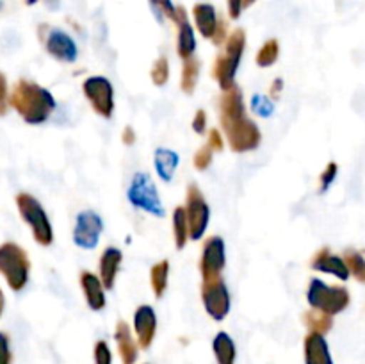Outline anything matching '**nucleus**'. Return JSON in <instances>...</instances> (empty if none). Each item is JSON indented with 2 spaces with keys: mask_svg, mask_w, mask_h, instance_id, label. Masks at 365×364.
<instances>
[{
  "mask_svg": "<svg viewBox=\"0 0 365 364\" xmlns=\"http://www.w3.org/2000/svg\"><path fill=\"white\" fill-rule=\"evenodd\" d=\"M221 132L228 148L235 153L253 152L262 143V132L259 125L250 118L248 107L242 98V89L237 84L228 91H221L217 100Z\"/></svg>",
  "mask_w": 365,
  "mask_h": 364,
  "instance_id": "nucleus-1",
  "label": "nucleus"
},
{
  "mask_svg": "<svg viewBox=\"0 0 365 364\" xmlns=\"http://www.w3.org/2000/svg\"><path fill=\"white\" fill-rule=\"evenodd\" d=\"M9 103L31 125L45 123L56 111L52 93L32 81H18L11 91Z\"/></svg>",
  "mask_w": 365,
  "mask_h": 364,
  "instance_id": "nucleus-2",
  "label": "nucleus"
},
{
  "mask_svg": "<svg viewBox=\"0 0 365 364\" xmlns=\"http://www.w3.org/2000/svg\"><path fill=\"white\" fill-rule=\"evenodd\" d=\"M246 50V31L237 27L228 34L227 41L221 46L220 54H217L216 61L212 64V75L214 81L217 82L221 91H228L235 86V77H237L239 66H241L242 56Z\"/></svg>",
  "mask_w": 365,
  "mask_h": 364,
  "instance_id": "nucleus-3",
  "label": "nucleus"
},
{
  "mask_svg": "<svg viewBox=\"0 0 365 364\" xmlns=\"http://www.w3.org/2000/svg\"><path fill=\"white\" fill-rule=\"evenodd\" d=\"M307 302L310 309L321 310L330 316H337L342 310H346L351 303V295L348 288L342 284H327L321 278H310L309 288H307Z\"/></svg>",
  "mask_w": 365,
  "mask_h": 364,
  "instance_id": "nucleus-4",
  "label": "nucleus"
},
{
  "mask_svg": "<svg viewBox=\"0 0 365 364\" xmlns=\"http://www.w3.org/2000/svg\"><path fill=\"white\" fill-rule=\"evenodd\" d=\"M127 200L134 209L143 211L150 216H166V209H164V203L160 200L159 189H157L152 175L146 173V171H135L127 188Z\"/></svg>",
  "mask_w": 365,
  "mask_h": 364,
  "instance_id": "nucleus-5",
  "label": "nucleus"
},
{
  "mask_svg": "<svg viewBox=\"0 0 365 364\" xmlns=\"http://www.w3.org/2000/svg\"><path fill=\"white\" fill-rule=\"evenodd\" d=\"M31 261L27 252L16 243H4L0 246V273L13 291H21L29 282Z\"/></svg>",
  "mask_w": 365,
  "mask_h": 364,
  "instance_id": "nucleus-6",
  "label": "nucleus"
},
{
  "mask_svg": "<svg viewBox=\"0 0 365 364\" xmlns=\"http://www.w3.org/2000/svg\"><path fill=\"white\" fill-rule=\"evenodd\" d=\"M16 206L20 211L21 218L25 223L31 227L32 236H34L36 243L41 246H50L53 243V231L52 223H50L46 211L39 203L38 198H34L29 193H20L16 196Z\"/></svg>",
  "mask_w": 365,
  "mask_h": 364,
  "instance_id": "nucleus-7",
  "label": "nucleus"
},
{
  "mask_svg": "<svg viewBox=\"0 0 365 364\" xmlns=\"http://www.w3.org/2000/svg\"><path fill=\"white\" fill-rule=\"evenodd\" d=\"M82 93H84L91 109L95 111V114H98L103 120L113 118L116 100H114V86L109 79L103 77V75H91V77L84 79Z\"/></svg>",
  "mask_w": 365,
  "mask_h": 364,
  "instance_id": "nucleus-8",
  "label": "nucleus"
},
{
  "mask_svg": "<svg viewBox=\"0 0 365 364\" xmlns=\"http://www.w3.org/2000/svg\"><path fill=\"white\" fill-rule=\"evenodd\" d=\"M185 213L189 221V236L191 241H200L205 236L210 221L209 202L203 196L202 189L196 184H189L185 191Z\"/></svg>",
  "mask_w": 365,
  "mask_h": 364,
  "instance_id": "nucleus-9",
  "label": "nucleus"
},
{
  "mask_svg": "<svg viewBox=\"0 0 365 364\" xmlns=\"http://www.w3.org/2000/svg\"><path fill=\"white\" fill-rule=\"evenodd\" d=\"M198 268L202 282L217 280L223 277V271L227 268V246L221 236H210L203 241Z\"/></svg>",
  "mask_w": 365,
  "mask_h": 364,
  "instance_id": "nucleus-10",
  "label": "nucleus"
},
{
  "mask_svg": "<svg viewBox=\"0 0 365 364\" xmlns=\"http://www.w3.org/2000/svg\"><path fill=\"white\" fill-rule=\"evenodd\" d=\"M202 303L205 313L214 321H223L230 314L232 298L225 278L202 282Z\"/></svg>",
  "mask_w": 365,
  "mask_h": 364,
  "instance_id": "nucleus-11",
  "label": "nucleus"
},
{
  "mask_svg": "<svg viewBox=\"0 0 365 364\" xmlns=\"http://www.w3.org/2000/svg\"><path fill=\"white\" fill-rule=\"evenodd\" d=\"M103 232V220L98 213L88 209L75 218L73 243L82 250H95Z\"/></svg>",
  "mask_w": 365,
  "mask_h": 364,
  "instance_id": "nucleus-12",
  "label": "nucleus"
},
{
  "mask_svg": "<svg viewBox=\"0 0 365 364\" xmlns=\"http://www.w3.org/2000/svg\"><path fill=\"white\" fill-rule=\"evenodd\" d=\"M132 330H134L135 339H138L139 348L148 350L153 345L157 335V314L152 305L143 303L134 310Z\"/></svg>",
  "mask_w": 365,
  "mask_h": 364,
  "instance_id": "nucleus-13",
  "label": "nucleus"
},
{
  "mask_svg": "<svg viewBox=\"0 0 365 364\" xmlns=\"http://www.w3.org/2000/svg\"><path fill=\"white\" fill-rule=\"evenodd\" d=\"M310 268L316 271H321V273L331 275V277L339 278L342 282H346L351 277L344 257L331 252L330 246H323V248H319L314 253V257L310 259Z\"/></svg>",
  "mask_w": 365,
  "mask_h": 364,
  "instance_id": "nucleus-14",
  "label": "nucleus"
},
{
  "mask_svg": "<svg viewBox=\"0 0 365 364\" xmlns=\"http://www.w3.org/2000/svg\"><path fill=\"white\" fill-rule=\"evenodd\" d=\"M45 49L53 59L61 61V63H75L78 57V46L73 41L68 32L61 31V29H52L48 36L45 38Z\"/></svg>",
  "mask_w": 365,
  "mask_h": 364,
  "instance_id": "nucleus-15",
  "label": "nucleus"
},
{
  "mask_svg": "<svg viewBox=\"0 0 365 364\" xmlns=\"http://www.w3.org/2000/svg\"><path fill=\"white\" fill-rule=\"evenodd\" d=\"M78 284H81L82 295H84V300L89 309L95 310V313H100V310L106 309L107 289L98 275L88 270L81 271V275H78Z\"/></svg>",
  "mask_w": 365,
  "mask_h": 364,
  "instance_id": "nucleus-16",
  "label": "nucleus"
},
{
  "mask_svg": "<svg viewBox=\"0 0 365 364\" xmlns=\"http://www.w3.org/2000/svg\"><path fill=\"white\" fill-rule=\"evenodd\" d=\"M173 24L177 25V54L182 61L195 57L196 54V34L191 20L184 7H177Z\"/></svg>",
  "mask_w": 365,
  "mask_h": 364,
  "instance_id": "nucleus-17",
  "label": "nucleus"
},
{
  "mask_svg": "<svg viewBox=\"0 0 365 364\" xmlns=\"http://www.w3.org/2000/svg\"><path fill=\"white\" fill-rule=\"evenodd\" d=\"M114 341H116L118 353H120L121 364H135L139 357V343L135 339L134 330L127 321L120 320L114 327Z\"/></svg>",
  "mask_w": 365,
  "mask_h": 364,
  "instance_id": "nucleus-18",
  "label": "nucleus"
},
{
  "mask_svg": "<svg viewBox=\"0 0 365 364\" xmlns=\"http://www.w3.org/2000/svg\"><path fill=\"white\" fill-rule=\"evenodd\" d=\"M121 263H123V252H121L118 246H107V248L100 253L98 277L102 278L107 291L114 289V285H116V278L121 270Z\"/></svg>",
  "mask_w": 365,
  "mask_h": 364,
  "instance_id": "nucleus-19",
  "label": "nucleus"
},
{
  "mask_svg": "<svg viewBox=\"0 0 365 364\" xmlns=\"http://www.w3.org/2000/svg\"><path fill=\"white\" fill-rule=\"evenodd\" d=\"M303 353H305V364H334L327 338L317 332H309L305 335Z\"/></svg>",
  "mask_w": 365,
  "mask_h": 364,
  "instance_id": "nucleus-20",
  "label": "nucleus"
},
{
  "mask_svg": "<svg viewBox=\"0 0 365 364\" xmlns=\"http://www.w3.org/2000/svg\"><path fill=\"white\" fill-rule=\"evenodd\" d=\"M220 21L221 18H217L216 9L210 4H196L192 7V24L198 29L202 38L212 41V38L217 32V27H220Z\"/></svg>",
  "mask_w": 365,
  "mask_h": 364,
  "instance_id": "nucleus-21",
  "label": "nucleus"
},
{
  "mask_svg": "<svg viewBox=\"0 0 365 364\" xmlns=\"http://www.w3.org/2000/svg\"><path fill=\"white\" fill-rule=\"evenodd\" d=\"M178 163H180V156L175 150L166 148V146H159L153 153V166H155L157 175L163 182L173 181Z\"/></svg>",
  "mask_w": 365,
  "mask_h": 364,
  "instance_id": "nucleus-22",
  "label": "nucleus"
},
{
  "mask_svg": "<svg viewBox=\"0 0 365 364\" xmlns=\"http://www.w3.org/2000/svg\"><path fill=\"white\" fill-rule=\"evenodd\" d=\"M212 352L217 364H235L237 359V348L228 332L220 330L212 339Z\"/></svg>",
  "mask_w": 365,
  "mask_h": 364,
  "instance_id": "nucleus-23",
  "label": "nucleus"
},
{
  "mask_svg": "<svg viewBox=\"0 0 365 364\" xmlns=\"http://www.w3.org/2000/svg\"><path fill=\"white\" fill-rule=\"evenodd\" d=\"M173 241L175 248L184 250L187 246V243L191 241V236H189V221H187V213H185V206H177L173 209Z\"/></svg>",
  "mask_w": 365,
  "mask_h": 364,
  "instance_id": "nucleus-24",
  "label": "nucleus"
},
{
  "mask_svg": "<svg viewBox=\"0 0 365 364\" xmlns=\"http://www.w3.org/2000/svg\"><path fill=\"white\" fill-rule=\"evenodd\" d=\"M200 71H202V63L196 57L182 61L180 70V89L185 95H192L196 91V86L200 81Z\"/></svg>",
  "mask_w": 365,
  "mask_h": 364,
  "instance_id": "nucleus-25",
  "label": "nucleus"
},
{
  "mask_svg": "<svg viewBox=\"0 0 365 364\" xmlns=\"http://www.w3.org/2000/svg\"><path fill=\"white\" fill-rule=\"evenodd\" d=\"M168 280H170V261L160 259L150 268V288L155 298H163L168 289Z\"/></svg>",
  "mask_w": 365,
  "mask_h": 364,
  "instance_id": "nucleus-26",
  "label": "nucleus"
},
{
  "mask_svg": "<svg viewBox=\"0 0 365 364\" xmlns=\"http://www.w3.org/2000/svg\"><path fill=\"white\" fill-rule=\"evenodd\" d=\"M303 325L309 328V332H317V334H328L334 327V316L327 313H321V310L309 309L303 313L302 316Z\"/></svg>",
  "mask_w": 365,
  "mask_h": 364,
  "instance_id": "nucleus-27",
  "label": "nucleus"
},
{
  "mask_svg": "<svg viewBox=\"0 0 365 364\" xmlns=\"http://www.w3.org/2000/svg\"><path fill=\"white\" fill-rule=\"evenodd\" d=\"M280 57V43L278 39H267L262 46L259 49L255 57V63L259 68H269L273 66L274 63L278 61Z\"/></svg>",
  "mask_w": 365,
  "mask_h": 364,
  "instance_id": "nucleus-28",
  "label": "nucleus"
},
{
  "mask_svg": "<svg viewBox=\"0 0 365 364\" xmlns=\"http://www.w3.org/2000/svg\"><path fill=\"white\" fill-rule=\"evenodd\" d=\"M344 261L349 268V273L351 277H355L360 284H365V256L359 250H346L344 252Z\"/></svg>",
  "mask_w": 365,
  "mask_h": 364,
  "instance_id": "nucleus-29",
  "label": "nucleus"
},
{
  "mask_svg": "<svg viewBox=\"0 0 365 364\" xmlns=\"http://www.w3.org/2000/svg\"><path fill=\"white\" fill-rule=\"evenodd\" d=\"M171 68L170 61H168L166 56H160L153 61L152 70H150V79H152V84L157 86V88H164L170 81Z\"/></svg>",
  "mask_w": 365,
  "mask_h": 364,
  "instance_id": "nucleus-30",
  "label": "nucleus"
},
{
  "mask_svg": "<svg viewBox=\"0 0 365 364\" xmlns=\"http://www.w3.org/2000/svg\"><path fill=\"white\" fill-rule=\"evenodd\" d=\"M250 109H252V113H255L257 116L269 118V116H273V113H274V102H273V98H269V96L257 93V95L252 96Z\"/></svg>",
  "mask_w": 365,
  "mask_h": 364,
  "instance_id": "nucleus-31",
  "label": "nucleus"
},
{
  "mask_svg": "<svg viewBox=\"0 0 365 364\" xmlns=\"http://www.w3.org/2000/svg\"><path fill=\"white\" fill-rule=\"evenodd\" d=\"M337 175H339V164L335 163V161H330L319 175V189H317L319 195H324V193L331 188V184L335 182Z\"/></svg>",
  "mask_w": 365,
  "mask_h": 364,
  "instance_id": "nucleus-32",
  "label": "nucleus"
},
{
  "mask_svg": "<svg viewBox=\"0 0 365 364\" xmlns=\"http://www.w3.org/2000/svg\"><path fill=\"white\" fill-rule=\"evenodd\" d=\"M214 153L216 152H214L207 143L203 146H200V148L195 152V156H192V164H195L196 170L198 171L209 170L210 164H212L214 161Z\"/></svg>",
  "mask_w": 365,
  "mask_h": 364,
  "instance_id": "nucleus-33",
  "label": "nucleus"
},
{
  "mask_svg": "<svg viewBox=\"0 0 365 364\" xmlns=\"http://www.w3.org/2000/svg\"><path fill=\"white\" fill-rule=\"evenodd\" d=\"M150 4H152L153 14H155L157 20L159 21H163L164 18H168V20H171V21L175 20L177 7L173 6V2H171V0H150Z\"/></svg>",
  "mask_w": 365,
  "mask_h": 364,
  "instance_id": "nucleus-34",
  "label": "nucleus"
},
{
  "mask_svg": "<svg viewBox=\"0 0 365 364\" xmlns=\"http://www.w3.org/2000/svg\"><path fill=\"white\" fill-rule=\"evenodd\" d=\"M93 360L95 364H113V352H110V346L107 345V341L100 339L93 346Z\"/></svg>",
  "mask_w": 365,
  "mask_h": 364,
  "instance_id": "nucleus-35",
  "label": "nucleus"
},
{
  "mask_svg": "<svg viewBox=\"0 0 365 364\" xmlns=\"http://www.w3.org/2000/svg\"><path fill=\"white\" fill-rule=\"evenodd\" d=\"M207 145H209L214 152H223L227 141H225V136L223 132H221V128H209V132H207Z\"/></svg>",
  "mask_w": 365,
  "mask_h": 364,
  "instance_id": "nucleus-36",
  "label": "nucleus"
},
{
  "mask_svg": "<svg viewBox=\"0 0 365 364\" xmlns=\"http://www.w3.org/2000/svg\"><path fill=\"white\" fill-rule=\"evenodd\" d=\"M191 127L198 136H205L207 132H209V118H207L205 109L196 111L195 116H192Z\"/></svg>",
  "mask_w": 365,
  "mask_h": 364,
  "instance_id": "nucleus-37",
  "label": "nucleus"
},
{
  "mask_svg": "<svg viewBox=\"0 0 365 364\" xmlns=\"http://www.w3.org/2000/svg\"><path fill=\"white\" fill-rule=\"evenodd\" d=\"M11 360H13V353L9 348V338L0 332V364H11Z\"/></svg>",
  "mask_w": 365,
  "mask_h": 364,
  "instance_id": "nucleus-38",
  "label": "nucleus"
},
{
  "mask_svg": "<svg viewBox=\"0 0 365 364\" xmlns=\"http://www.w3.org/2000/svg\"><path fill=\"white\" fill-rule=\"evenodd\" d=\"M245 9V0H228V14L232 20H237Z\"/></svg>",
  "mask_w": 365,
  "mask_h": 364,
  "instance_id": "nucleus-39",
  "label": "nucleus"
},
{
  "mask_svg": "<svg viewBox=\"0 0 365 364\" xmlns=\"http://www.w3.org/2000/svg\"><path fill=\"white\" fill-rule=\"evenodd\" d=\"M7 109V81L4 74H0V114L6 113Z\"/></svg>",
  "mask_w": 365,
  "mask_h": 364,
  "instance_id": "nucleus-40",
  "label": "nucleus"
},
{
  "mask_svg": "<svg viewBox=\"0 0 365 364\" xmlns=\"http://www.w3.org/2000/svg\"><path fill=\"white\" fill-rule=\"evenodd\" d=\"M282 93H284V79L277 77L273 82H271V86H269V98L278 100V98H280Z\"/></svg>",
  "mask_w": 365,
  "mask_h": 364,
  "instance_id": "nucleus-41",
  "label": "nucleus"
},
{
  "mask_svg": "<svg viewBox=\"0 0 365 364\" xmlns=\"http://www.w3.org/2000/svg\"><path fill=\"white\" fill-rule=\"evenodd\" d=\"M135 139H138V136H135L134 127H132V125H127V127L123 128V132H121V141H123V145L132 146L135 143Z\"/></svg>",
  "mask_w": 365,
  "mask_h": 364,
  "instance_id": "nucleus-42",
  "label": "nucleus"
},
{
  "mask_svg": "<svg viewBox=\"0 0 365 364\" xmlns=\"http://www.w3.org/2000/svg\"><path fill=\"white\" fill-rule=\"evenodd\" d=\"M2 310H4V295L0 291V316H2Z\"/></svg>",
  "mask_w": 365,
  "mask_h": 364,
  "instance_id": "nucleus-43",
  "label": "nucleus"
},
{
  "mask_svg": "<svg viewBox=\"0 0 365 364\" xmlns=\"http://www.w3.org/2000/svg\"><path fill=\"white\" fill-rule=\"evenodd\" d=\"M257 0H245V7H250V6H253V4H255Z\"/></svg>",
  "mask_w": 365,
  "mask_h": 364,
  "instance_id": "nucleus-44",
  "label": "nucleus"
},
{
  "mask_svg": "<svg viewBox=\"0 0 365 364\" xmlns=\"http://www.w3.org/2000/svg\"><path fill=\"white\" fill-rule=\"evenodd\" d=\"M38 2V0H27V4H36Z\"/></svg>",
  "mask_w": 365,
  "mask_h": 364,
  "instance_id": "nucleus-45",
  "label": "nucleus"
}]
</instances>
